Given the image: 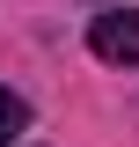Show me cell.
Segmentation results:
<instances>
[{
  "instance_id": "1",
  "label": "cell",
  "mask_w": 139,
  "mask_h": 147,
  "mask_svg": "<svg viewBox=\"0 0 139 147\" xmlns=\"http://www.w3.org/2000/svg\"><path fill=\"white\" fill-rule=\"evenodd\" d=\"M88 52L103 66H139V15L132 7H103L88 22Z\"/></svg>"
},
{
  "instance_id": "2",
  "label": "cell",
  "mask_w": 139,
  "mask_h": 147,
  "mask_svg": "<svg viewBox=\"0 0 139 147\" xmlns=\"http://www.w3.org/2000/svg\"><path fill=\"white\" fill-rule=\"evenodd\" d=\"M22 132H29V103H22L15 88H0V147H15Z\"/></svg>"
}]
</instances>
